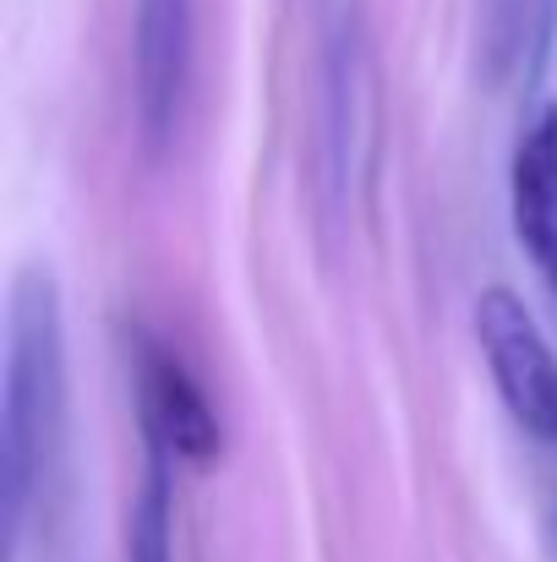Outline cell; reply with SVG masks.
Returning <instances> with one entry per match:
<instances>
[{"label": "cell", "instance_id": "obj_1", "mask_svg": "<svg viewBox=\"0 0 557 562\" xmlns=\"http://www.w3.org/2000/svg\"><path fill=\"white\" fill-rule=\"evenodd\" d=\"M0 372V508L5 541L16 547L55 464L66 415V317L49 268H22L11 279Z\"/></svg>", "mask_w": 557, "mask_h": 562}, {"label": "cell", "instance_id": "obj_2", "mask_svg": "<svg viewBox=\"0 0 557 562\" xmlns=\"http://www.w3.org/2000/svg\"><path fill=\"white\" fill-rule=\"evenodd\" d=\"M476 345L487 356V372H492L503 409L520 420V431H531L536 442H557V356L547 334L536 328L531 306L509 284L481 290Z\"/></svg>", "mask_w": 557, "mask_h": 562}, {"label": "cell", "instance_id": "obj_3", "mask_svg": "<svg viewBox=\"0 0 557 562\" xmlns=\"http://www.w3.org/2000/svg\"><path fill=\"white\" fill-rule=\"evenodd\" d=\"M197 60V0H137L132 22V104L148 154L176 143Z\"/></svg>", "mask_w": 557, "mask_h": 562}, {"label": "cell", "instance_id": "obj_4", "mask_svg": "<svg viewBox=\"0 0 557 562\" xmlns=\"http://www.w3.org/2000/svg\"><path fill=\"white\" fill-rule=\"evenodd\" d=\"M137 404H143V437H154L170 459H181L191 470H208L219 459L224 437H219V415L208 393L154 339H143L137 350Z\"/></svg>", "mask_w": 557, "mask_h": 562}, {"label": "cell", "instance_id": "obj_5", "mask_svg": "<svg viewBox=\"0 0 557 562\" xmlns=\"http://www.w3.org/2000/svg\"><path fill=\"white\" fill-rule=\"evenodd\" d=\"M509 213H514V235L531 268L557 295V104H542L514 143Z\"/></svg>", "mask_w": 557, "mask_h": 562}, {"label": "cell", "instance_id": "obj_6", "mask_svg": "<svg viewBox=\"0 0 557 562\" xmlns=\"http://www.w3.org/2000/svg\"><path fill=\"white\" fill-rule=\"evenodd\" d=\"M170 453L148 437V470L132 503V562H176V492H170Z\"/></svg>", "mask_w": 557, "mask_h": 562}, {"label": "cell", "instance_id": "obj_7", "mask_svg": "<svg viewBox=\"0 0 557 562\" xmlns=\"http://www.w3.org/2000/svg\"><path fill=\"white\" fill-rule=\"evenodd\" d=\"M492 16V66H514V60H536L547 22H553V0H487Z\"/></svg>", "mask_w": 557, "mask_h": 562}]
</instances>
